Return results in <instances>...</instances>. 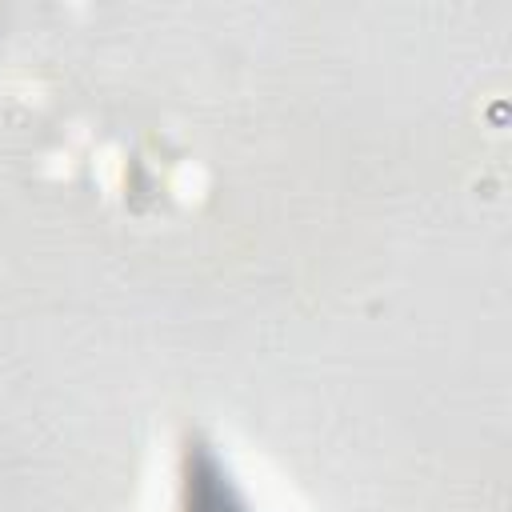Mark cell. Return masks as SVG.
Wrapping results in <instances>:
<instances>
[{"label": "cell", "instance_id": "1", "mask_svg": "<svg viewBox=\"0 0 512 512\" xmlns=\"http://www.w3.org/2000/svg\"><path fill=\"white\" fill-rule=\"evenodd\" d=\"M184 512H248L220 464L208 452L188 456L184 468Z\"/></svg>", "mask_w": 512, "mask_h": 512}]
</instances>
